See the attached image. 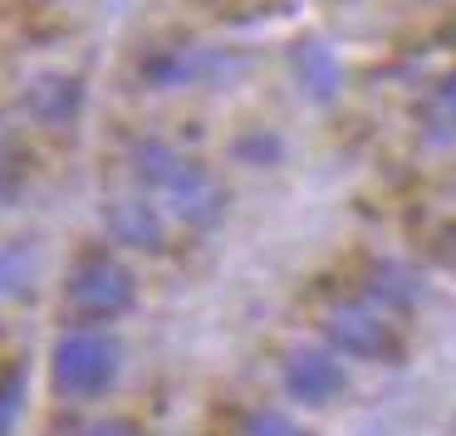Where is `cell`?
I'll return each instance as SVG.
<instances>
[{"mask_svg": "<svg viewBox=\"0 0 456 436\" xmlns=\"http://www.w3.org/2000/svg\"><path fill=\"white\" fill-rule=\"evenodd\" d=\"M133 304H138V279H133V270L113 250L94 246L69 265L64 309H69V319L79 328H103L113 319H123Z\"/></svg>", "mask_w": 456, "mask_h": 436, "instance_id": "cell-2", "label": "cell"}, {"mask_svg": "<svg viewBox=\"0 0 456 436\" xmlns=\"http://www.w3.org/2000/svg\"><path fill=\"white\" fill-rule=\"evenodd\" d=\"M216 64H221V60H216V54H207V50L162 44V50H152L148 60H142V79H148L152 89H187V84L207 79Z\"/></svg>", "mask_w": 456, "mask_h": 436, "instance_id": "cell-10", "label": "cell"}, {"mask_svg": "<svg viewBox=\"0 0 456 436\" xmlns=\"http://www.w3.org/2000/svg\"><path fill=\"white\" fill-rule=\"evenodd\" d=\"M236 436H314V432L305 422H295L289 412H280V407H256V412H246Z\"/></svg>", "mask_w": 456, "mask_h": 436, "instance_id": "cell-14", "label": "cell"}, {"mask_svg": "<svg viewBox=\"0 0 456 436\" xmlns=\"http://www.w3.org/2000/svg\"><path fill=\"white\" fill-rule=\"evenodd\" d=\"M289 79H295V89L305 93L309 103H334L338 93H344V64H338L334 44H324L319 35H305V40L289 50Z\"/></svg>", "mask_w": 456, "mask_h": 436, "instance_id": "cell-6", "label": "cell"}, {"mask_svg": "<svg viewBox=\"0 0 456 436\" xmlns=\"http://www.w3.org/2000/svg\"><path fill=\"white\" fill-rule=\"evenodd\" d=\"M35 279H40V250L35 240H0V304H15V299L35 295Z\"/></svg>", "mask_w": 456, "mask_h": 436, "instance_id": "cell-11", "label": "cell"}, {"mask_svg": "<svg viewBox=\"0 0 456 436\" xmlns=\"http://www.w3.org/2000/svg\"><path fill=\"white\" fill-rule=\"evenodd\" d=\"M319 343L329 353H338L348 363H393L403 338H397V324L393 314H383L378 304H368L363 295L354 299H334L319 319Z\"/></svg>", "mask_w": 456, "mask_h": 436, "instance_id": "cell-4", "label": "cell"}, {"mask_svg": "<svg viewBox=\"0 0 456 436\" xmlns=\"http://www.w3.org/2000/svg\"><path fill=\"white\" fill-rule=\"evenodd\" d=\"M109 236L128 250H148L162 255L167 250V216L152 206V197L133 191V197H113L109 201Z\"/></svg>", "mask_w": 456, "mask_h": 436, "instance_id": "cell-7", "label": "cell"}, {"mask_svg": "<svg viewBox=\"0 0 456 436\" xmlns=\"http://www.w3.org/2000/svg\"><path fill=\"white\" fill-rule=\"evenodd\" d=\"M133 172H138L142 197H152V206L167 221H177L182 230H216L226 221V187L211 167H201L197 157L177 152L162 138H142L133 148Z\"/></svg>", "mask_w": 456, "mask_h": 436, "instance_id": "cell-1", "label": "cell"}, {"mask_svg": "<svg viewBox=\"0 0 456 436\" xmlns=\"http://www.w3.org/2000/svg\"><path fill=\"white\" fill-rule=\"evenodd\" d=\"M25 363H0V436H15L25 412Z\"/></svg>", "mask_w": 456, "mask_h": 436, "instance_id": "cell-13", "label": "cell"}, {"mask_svg": "<svg viewBox=\"0 0 456 436\" xmlns=\"http://www.w3.org/2000/svg\"><path fill=\"white\" fill-rule=\"evenodd\" d=\"M25 109H30V118L45 123V128H69L84 113V84L74 79V74H45V79L30 84Z\"/></svg>", "mask_w": 456, "mask_h": 436, "instance_id": "cell-9", "label": "cell"}, {"mask_svg": "<svg viewBox=\"0 0 456 436\" xmlns=\"http://www.w3.org/2000/svg\"><path fill=\"white\" fill-rule=\"evenodd\" d=\"M422 275H417L407 260H373L368 270V285H363V299L378 304L383 314H407V309L422 304Z\"/></svg>", "mask_w": 456, "mask_h": 436, "instance_id": "cell-8", "label": "cell"}, {"mask_svg": "<svg viewBox=\"0 0 456 436\" xmlns=\"http://www.w3.org/2000/svg\"><path fill=\"white\" fill-rule=\"evenodd\" d=\"M432 123L442 128V138H456V69L442 74V84L432 89Z\"/></svg>", "mask_w": 456, "mask_h": 436, "instance_id": "cell-15", "label": "cell"}, {"mask_svg": "<svg viewBox=\"0 0 456 436\" xmlns=\"http://www.w3.org/2000/svg\"><path fill=\"white\" fill-rule=\"evenodd\" d=\"M118 367H123V348L109 328H79L74 324L69 334H60L50 348L54 392L69 397V402H94V397H103L118 383Z\"/></svg>", "mask_w": 456, "mask_h": 436, "instance_id": "cell-3", "label": "cell"}, {"mask_svg": "<svg viewBox=\"0 0 456 436\" xmlns=\"http://www.w3.org/2000/svg\"><path fill=\"white\" fill-rule=\"evenodd\" d=\"M79 436H138V432H133L128 422H118V416H99V422H89Z\"/></svg>", "mask_w": 456, "mask_h": 436, "instance_id": "cell-16", "label": "cell"}, {"mask_svg": "<svg viewBox=\"0 0 456 436\" xmlns=\"http://www.w3.org/2000/svg\"><path fill=\"white\" fill-rule=\"evenodd\" d=\"M285 138H280L275 128H265V123H256V128H246L236 142H231V157L246 162V167H280L285 162Z\"/></svg>", "mask_w": 456, "mask_h": 436, "instance_id": "cell-12", "label": "cell"}, {"mask_svg": "<svg viewBox=\"0 0 456 436\" xmlns=\"http://www.w3.org/2000/svg\"><path fill=\"white\" fill-rule=\"evenodd\" d=\"M280 387L295 407H329L348 392V367L324 343H299L280 358Z\"/></svg>", "mask_w": 456, "mask_h": 436, "instance_id": "cell-5", "label": "cell"}]
</instances>
